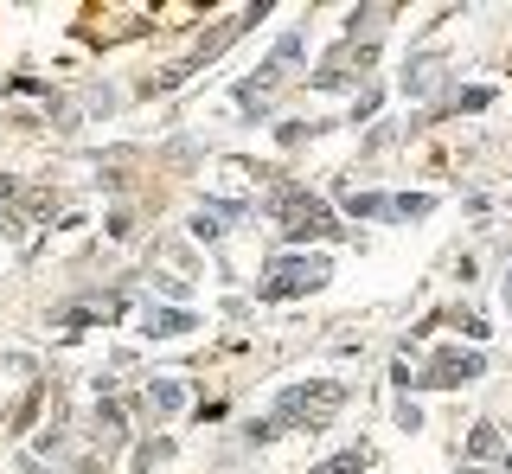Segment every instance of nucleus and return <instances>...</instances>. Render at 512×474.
Returning <instances> with one entry per match:
<instances>
[{
	"label": "nucleus",
	"mask_w": 512,
	"mask_h": 474,
	"mask_svg": "<svg viewBox=\"0 0 512 474\" xmlns=\"http://www.w3.org/2000/svg\"><path fill=\"white\" fill-rule=\"evenodd\" d=\"M340 404H346L340 378H308V385H288L282 391L276 410H269V423H276V430H320Z\"/></svg>",
	"instance_id": "nucleus-1"
},
{
	"label": "nucleus",
	"mask_w": 512,
	"mask_h": 474,
	"mask_svg": "<svg viewBox=\"0 0 512 474\" xmlns=\"http://www.w3.org/2000/svg\"><path fill=\"white\" fill-rule=\"evenodd\" d=\"M333 282V263L327 257H276L263 270V302H295V295H314V289H327Z\"/></svg>",
	"instance_id": "nucleus-2"
},
{
	"label": "nucleus",
	"mask_w": 512,
	"mask_h": 474,
	"mask_svg": "<svg viewBox=\"0 0 512 474\" xmlns=\"http://www.w3.org/2000/svg\"><path fill=\"white\" fill-rule=\"evenodd\" d=\"M276 218H282L288 237H333V231H340L327 205H320L314 193H295V186H288V193H276Z\"/></svg>",
	"instance_id": "nucleus-3"
},
{
	"label": "nucleus",
	"mask_w": 512,
	"mask_h": 474,
	"mask_svg": "<svg viewBox=\"0 0 512 474\" xmlns=\"http://www.w3.org/2000/svg\"><path fill=\"white\" fill-rule=\"evenodd\" d=\"M346 212L352 218H423L436 212L429 193H346Z\"/></svg>",
	"instance_id": "nucleus-4"
},
{
	"label": "nucleus",
	"mask_w": 512,
	"mask_h": 474,
	"mask_svg": "<svg viewBox=\"0 0 512 474\" xmlns=\"http://www.w3.org/2000/svg\"><path fill=\"white\" fill-rule=\"evenodd\" d=\"M372 58H378V39H346L333 58H320V65H314V90H340L346 77H352V71H365Z\"/></svg>",
	"instance_id": "nucleus-5"
},
{
	"label": "nucleus",
	"mask_w": 512,
	"mask_h": 474,
	"mask_svg": "<svg viewBox=\"0 0 512 474\" xmlns=\"http://www.w3.org/2000/svg\"><path fill=\"white\" fill-rule=\"evenodd\" d=\"M480 372H487V359H480V353L448 346V353H436V366L416 378V385H423V391H442V385H461V378H480Z\"/></svg>",
	"instance_id": "nucleus-6"
},
{
	"label": "nucleus",
	"mask_w": 512,
	"mask_h": 474,
	"mask_svg": "<svg viewBox=\"0 0 512 474\" xmlns=\"http://www.w3.org/2000/svg\"><path fill=\"white\" fill-rule=\"evenodd\" d=\"M192 327H199V314H186V308H148V314H141V334H148V340L192 334Z\"/></svg>",
	"instance_id": "nucleus-7"
},
{
	"label": "nucleus",
	"mask_w": 512,
	"mask_h": 474,
	"mask_svg": "<svg viewBox=\"0 0 512 474\" xmlns=\"http://www.w3.org/2000/svg\"><path fill=\"white\" fill-rule=\"evenodd\" d=\"M180 404H186V385H180V378H154V385H148V410H154V417H173Z\"/></svg>",
	"instance_id": "nucleus-8"
},
{
	"label": "nucleus",
	"mask_w": 512,
	"mask_h": 474,
	"mask_svg": "<svg viewBox=\"0 0 512 474\" xmlns=\"http://www.w3.org/2000/svg\"><path fill=\"white\" fill-rule=\"evenodd\" d=\"M352 468H372V449H346V455H333V462H320L314 474H352Z\"/></svg>",
	"instance_id": "nucleus-9"
},
{
	"label": "nucleus",
	"mask_w": 512,
	"mask_h": 474,
	"mask_svg": "<svg viewBox=\"0 0 512 474\" xmlns=\"http://www.w3.org/2000/svg\"><path fill=\"white\" fill-rule=\"evenodd\" d=\"M468 455H474V462H493V455H500V436H493V423H480V430H474Z\"/></svg>",
	"instance_id": "nucleus-10"
},
{
	"label": "nucleus",
	"mask_w": 512,
	"mask_h": 474,
	"mask_svg": "<svg viewBox=\"0 0 512 474\" xmlns=\"http://www.w3.org/2000/svg\"><path fill=\"white\" fill-rule=\"evenodd\" d=\"M0 205H13V180H0Z\"/></svg>",
	"instance_id": "nucleus-11"
}]
</instances>
